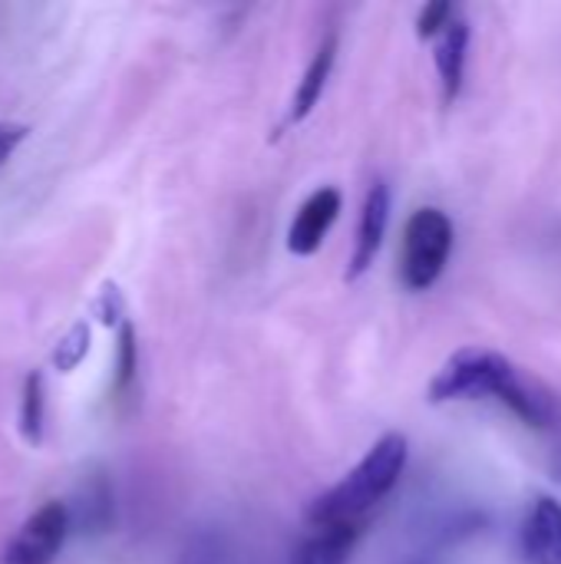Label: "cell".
Segmentation results:
<instances>
[{
    "instance_id": "5bb4252c",
    "label": "cell",
    "mask_w": 561,
    "mask_h": 564,
    "mask_svg": "<svg viewBox=\"0 0 561 564\" xmlns=\"http://www.w3.org/2000/svg\"><path fill=\"white\" fill-rule=\"evenodd\" d=\"M93 314L99 317V324L116 327V330L126 324V297H122V291H119L112 281H106V284H103V291L96 294V301H93Z\"/></svg>"
},
{
    "instance_id": "8fae6325",
    "label": "cell",
    "mask_w": 561,
    "mask_h": 564,
    "mask_svg": "<svg viewBox=\"0 0 561 564\" xmlns=\"http://www.w3.org/2000/svg\"><path fill=\"white\" fill-rule=\"evenodd\" d=\"M43 430H46V383L40 370H30L20 397V433L30 446H40Z\"/></svg>"
},
{
    "instance_id": "5b68a950",
    "label": "cell",
    "mask_w": 561,
    "mask_h": 564,
    "mask_svg": "<svg viewBox=\"0 0 561 564\" xmlns=\"http://www.w3.org/2000/svg\"><path fill=\"white\" fill-rule=\"evenodd\" d=\"M519 555L526 564H561V502L539 496L519 529Z\"/></svg>"
},
{
    "instance_id": "2e32d148",
    "label": "cell",
    "mask_w": 561,
    "mask_h": 564,
    "mask_svg": "<svg viewBox=\"0 0 561 564\" xmlns=\"http://www.w3.org/2000/svg\"><path fill=\"white\" fill-rule=\"evenodd\" d=\"M26 132H30V129H26L23 122H3V119H0V165L13 155V149L26 139Z\"/></svg>"
},
{
    "instance_id": "3957f363",
    "label": "cell",
    "mask_w": 561,
    "mask_h": 564,
    "mask_svg": "<svg viewBox=\"0 0 561 564\" xmlns=\"http://www.w3.org/2000/svg\"><path fill=\"white\" fill-rule=\"evenodd\" d=\"M453 251V221L440 208H420L410 215L400 245V281L410 291H430Z\"/></svg>"
},
{
    "instance_id": "7a4b0ae2",
    "label": "cell",
    "mask_w": 561,
    "mask_h": 564,
    "mask_svg": "<svg viewBox=\"0 0 561 564\" xmlns=\"http://www.w3.org/2000/svg\"><path fill=\"white\" fill-rule=\"evenodd\" d=\"M407 459H410V446L403 433L380 436L337 486H331L324 496H317L308 506V525L311 529L364 525V516L397 489Z\"/></svg>"
},
{
    "instance_id": "9c48e42d",
    "label": "cell",
    "mask_w": 561,
    "mask_h": 564,
    "mask_svg": "<svg viewBox=\"0 0 561 564\" xmlns=\"http://www.w3.org/2000/svg\"><path fill=\"white\" fill-rule=\"evenodd\" d=\"M466 53H470V23H466L463 13H456L446 23V30L433 40V63H436V73H440V86H443V102L446 106L463 89Z\"/></svg>"
},
{
    "instance_id": "e0dca14e",
    "label": "cell",
    "mask_w": 561,
    "mask_h": 564,
    "mask_svg": "<svg viewBox=\"0 0 561 564\" xmlns=\"http://www.w3.org/2000/svg\"><path fill=\"white\" fill-rule=\"evenodd\" d=\"M179 564H205V558H198V555H185Z\"/></svg>"
},
{
    "instance_id": "52a82bcc",
    "label": "cell",
    "mask_w": 561,
    "mask_h": 564,
    "mask_svg": "<svg viewBox=\"0 0 561 564\" xmlns=\"http://www.w3.org/2000/svg\"><path fill=\"white\" fill-rule=\"evenodd\" d=\"M337 46H341L337 30H327V33L321 36V43H317V50H314V56H311V63H308V69H304V76H301V83H298V89H294V96H291V106H288L284 119H281V126H278V135L288 132L291 126L304 122V119L314 112V106L321 102L324 86H327V79H331V69H334V63H337Z\"/></svg>"
},
{
    "instance_id": "8992f818",
    "label": "cell",
    "mask_w": 561,
    "mask_h": 564,
    "mask_svg": "<svg viewBox=\"0 0 561 564\" xmlns=\"http://www.w3.org/2000/svg\"><path fill=\"white\" fill-rule=\"evenodd\" d=\"M341 205H344V198H341L337 188H317V192H311L304 198V205L298 208L291 228H288V251L298 254V258L314 254L324 245L327 231L334 228V221L341 215Z\"/></svg>"
},
{
    "instance_id": "ba28073f",
    "label": "cell",
    "mask_w": 561,
    "mask_h": 564,
    "mask_svg": "<svg viewBox=\"0 0 561 564\" xmlns=\"http://www.w3.org/2000/svg\"><path fill=\"white\" fill-rule=\"evenodd\" d=\"M390 225V188L387 182H374L364 208H360V221H357V238H354V254H350V268H347V281H357L360 274H367V268L374 264L384 235Z\"/></svg>"
},
{
    "instance_id": "9a60e30c",
    "label": "cell",
    "mask_w": 561,
    "mask_h": 564,
    "mask_svg": "<svg viewBox=\"0 0 561 564\" xmlns=\"http://www.w3.org/2000/svg\"><path fill=\"white\" fill-rule=\"evenodd\" d=\"M456 13H460V10H456L450 0L427 3V7L420 10V17H417V36H420V40H436Z\"/></svg>"
},
{
    "instance_id": "7c38bea8",
    "label": "cell",
    "mask_w": 561,
    "mask_h": 564,
    "mask_svg": "<svg viewBox=\"0 0 561 564\" xmlns=\"http://www.w3.org/2000/svg\"><path fill=\"white\" fill-rule=\"evenodd\" d=\"M136 367H139V347H136V327L126 321L119 327V340H116V380L112 390L116 397H126L136 383Z\"/></svg>"
},
{
    "instance_id": "277c9868",
    "label": "cell",
    "mask_w": 561,
    "mask_h": 564,
    "mask_svg": "<svg viewBox=\"0 0 561 564\" xmlns=\"http://www.w3.org/2000/svg\"><path fill=\"white\" fill-rule=\"evenodd\" d=\"M69 525H73V512L66 502L60 499L43 502L7 542L0 564H53L69 539Z\"/></svg>"
},
{
    "instance_id": "6da1fadb",
    "label": "cell",
    "mask_w": 561,
    "mask_h": 564,
    "mask_svg": "<svg viewBox=\"0 0 561 564\" xmlns=\"http://www.w3.org/2000/svg\"><path fill=\"white\" fill-rule=\"evenodd\" d=\"M430 403H463V400H499L526 426L552 430L559 420L555 397L532 377H526L513 360L486 347L456 350L427 390Z\"/></svg>"
},
{
    "instance_id": "4fadbf2b",
    "label": "cell",
    "mask_w": 561,
    "mask_h": 564,
    "mask_svg": "<svg viewBox=\"0 0 561 564\" xmlns=\"http://www.w3.org/2000/svg\"><path fill=\"white\" fill-rule=\"evenodd\" d=\"M89 344H93L89 327H86V324H73V327L60 337V344H56V350H53V367H56L60 373H73V370L86 360Z\"/></svg>"
},
{
    "instance_id": "30bf717a",
    "label": "cell",
    "mask_w": 561,
    "mask_h": 564,
    "mask_svg": "<svg viewBox=\"0 0 561 564\" xmlns=\"http://www.w3.org/2000/svg\"><path fill=\"white\" fill-rule=\"evenodd\" d=\"M357 535H360V525L311 529V535L298 542L291 564H347Z\"/></svg>"
}]
</instances>
